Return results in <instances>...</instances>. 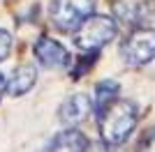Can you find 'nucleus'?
Segmentation results:
<instances>
[{"instance_id": "f257e3e1", "label": "nucleus", "mask_w": 155, "mask_h": 152, "mask_svg": "<svg viewBox=\"0 0 155 152\" xmlns=\"http://www.w3.org/2000/svg\"><path fill=\"white\" fill-rule=\"evenodd\" d=\"M139 122V108L132 99L116 97L109 106L97 113V127L104 145H120L130 138Z\"/></svg>"}, {"instance_id": "f03ea898", "label": "nucleus", "mask_w": 155, "mask_h": 152, "mask_svg": "<svg viewBox=\"0 0 155 152\" xmlns=\"http://www.w3.org/2000/svg\"><path fill=\"white\" fill-rule=\"evenodd\" d=\"M116 35H118L116 19L104 16V14H91L77 30L72 32V39H74V46L81 51H100Z\"/></svg>"}, {"instance_id": "7ed1b4c3", "label": "nucleus", "mask_w": 155, "mask_h": 152, "mask_svg": "<svg viewBox=\"0 0 155 152\" xmlns=\"http://www.w3.org/2000/svg\"><path fill=\"white\" fill-rule=\"evenodd\" d=\"M120 60L127 67H143L155 60V28H134L120 42Z\"/></svg>"}, {"instance_id": "20e7f679", "label": "nucleus", "mask_w": 155, "mask_h": 152, "mask_svg": "<svg viewBox=\"0 0 155 152\" xmlns=\"http://www.w3.org/2000/svg\"><path fill=\"white\" fill-rule=\"evenodd\" d=\"M95 12V0H51L49 19L60 32H74Z\"/></svg>"}, {"instance_id": "39448f33", "label": "nucleus", "mask_w": 155, "mask_h": 152, "mask_svg": "<svg viewBox=\"0 0 155 152\" xmlns=\"http://www.w3.org/2000/svg\"><path fill=\"white\" fill-rule=\"evenodd\" d=\"M114 16L127 28H143L155 16V0H114Z\"/></svg>"}, {"instance_id": "423d86ee", "label": "nucleus", "mask_w": 155, "mask_h": 152, "mask_svg": "<svg viewBox=\"0 0 155 152\" xmlns=\"http://www.w3.org/2000/svg\"><path fill=\"white\" fill-rule=\"evenodd\" d=\"M93 113V101L86 92H74L60 104L58 108V120L65 127H77Z\"/></svg>"}, {"instance_id": "0eeeda50", "label": "nucleus", "mask_w": 155, "mask_h": 152, "mask_svg": "<svg viewBox=\"0 0 155 152\" xmlns=\"http://www.w3.org/2000/svg\"><path fill=\"white\" fill-rule=\"evenodd\" d=\"M32 53H35V58H37V62L44 65V67H49V69H53V67H63V65L70 62V53H67V49L60 44L58 39L46 37V35H42V37L35 42Z\"/></svg>"}, {"instance_id": "6e6552de", "label": "nucleus", "mask_w": 155, "mask_h": 152, "mask_svg": "<svg viewBox=\"0 0 155 152\" xmlns=\"http://www.w3.org/2000/svg\"><path fill=\"white\" fill-rule=\"evenodd\" d=\"M35 83H37V67H35V65H28V62L19 65V67L14 69L12 78L5 83V92L9 97H21V95H26Z\"/></svg>"}, {"instance_id": "1a4fd4ad", "label": "nucleus", "mask_w": 155, "mask_h": 152, "mask_svg": "<svg viewBox=\"0 0 155 152\" xmlns=\"http://www.w3.org/2000/svg\"><path fill=\"white\" fill-rule=\"evenodd\" d=\"M86 143H88V138L77 127H67V129H63L53 136L44 152H81L86 147Z\"/></svg>"}, {"instance_id": "9d476101", "label": "nucleus", "mask_w": 155, "mask_h": 152, "mask_svg": "<svg viewBox=\"0 0 155 152\" xmlns=\"http://www.w3.org/2000/svg\"><path fill=\"white\" fill-rule=\"evenodd\" d=\"M120 95V85H118L114 78H107V81H100L95 85V92L91 95V101H93V113H100L109 106L111 101Z\"/></svg>"}, {"instance_id": "9b49d317", "label": "nucleus", "mask_w": 155, "mask_h": 152, "mask_svg": "<svg viewBox=\"0 0 155 152\" xmlns=\"http://www.w3.org/2000/svg\"><path fill=\"white\" fill-rule=\"evenodd\" d=\"M97 62V51H86V55H79L74 58V65H72V78H81L88 69H93V65Z\"/></svg>"}, {"instance_id": "f8f14e48", "label": "nucleus", "mask_w": 155, "mask_h": 152, "mask_svg": "<svg viewBox=\"0 0 155 152\" xmlns=\"http://www.w3.org/2000/svg\"><path fill=\"white\" fill-rule=\"evenodd\" d=\"M9 51H12V35L0 28V62L9 55Z\"/></svg>"}, {"instance_id": "ddd939ff", "label": "nucleus", "mask_w": 155, "mask_h": 152, "mask_svg": "<svg viewBox=\"0 0 155 152\" xmlns=\"http://www.w3.org/2000/svg\"><path fill=\"white\" fill-rule=\"evenodd\" d=\"M137 152H155V129H150V131L141 138Z\"/></svg>"}, {"instance_id": "4468645a", "label": "nucleus", "mask_w": 155, "mask_h": 152, "mask_svg": "<svg viewBox=\"0 0 155 152\" xmlns=\"http://www.w3.org/2000/svg\"><path fill=\"white\" fill-rule=\"evenodd\" d=\"M81 152H111L109 145H104V143H95V141H88L86 143V147Z\"/></svg>"}, {"instance_id": "2eb2a0df", "label": "nucleus", "mask_w": 155, "mask_h": 152, "mask_svg": "<svg viewBox=\"0 0 155 152\" xmlns=\"http://www.w3.org/2000/svg\"><path fill=\"white\" fill-rule=\"evenodd\" d=\"M5 83H7V78H5V74L0 71V97H2V92H5Z\"/></svg>"}]
</instances>
